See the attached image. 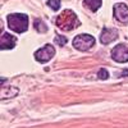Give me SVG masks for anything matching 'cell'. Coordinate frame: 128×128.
<instances>
[{
	"label": "cell",
	"mask_w": 128,
	"mask_h": 128,
	"mask_svg": "<svg viewBox=\"0 0 128 128\" xmlns=\"http://www.w3.org/2000/svg\"><path fill=\"white\" fill-rule=\"evenodd\" d=\"M80 24H81V22L77 18L76 13L69 9L63 10L59 14V17L56 18V26L62 31H72L74 28H77Z\"/></svg>",
	"instance_id": "obj_1"
},
{
	"label": "cell",
	"mask_w": 128,
	"mask_h": 128,
	"mask_svg": "<svg viewBox=\"0 0 128 128\" xmlns=\"http://www.w3.org/2000/svg\"><path fill=\"white\" fill-rule=\"evenodd\" d=\"M8 20V27L17 32V34H22L26 32L28 28V17L26 14H20V13H13L9 14L6 17Z\"/></svg>",
	"instance_id": "obj_2"
},
{
	"label": "cell",
	"mask_w": 128,
	"mask_h": 128,
	"mask_svg": "<svg viewBox=\"0 0 128 128\" xmlns=\"http://www.w3.org/2000/svg\"><path fill=\"white\" fill-rule=\"evenodd\" d=\"M94 45H95V38L91 35L82 34V35L76 36L73 40V46L78 50H81V51H87Z\"/></svg>",
	"instance_id": "obj_3"
},
{
	"label": "cell",
	"mask_w": 128,
	"mask_h": 128,
	"mask_svg": "<svg viewBox=\"0 0 128 128\" xmlns=\"http://www.w3.org/2000/svg\"><path fill=\"white\" fill-rule=\"evenodd\" d=\"M112 58L118 63H127L128 62V45L119 44L112 50Z\"/></svg>",
	"instance_id": "obj_4"
},
{
	"label": "cell",
	"mask_w": 128,
	"mask_h": 128,
	"mask_svg": "<svg viewBox=\"0 0 128 128\" xmlns=\"http://www.w3.org/2000/svg\"><path fill=\"white\" fill-rule=\"evenodd\" d=\"M55 55V49L52 48L51 45H45L42 49H40V50H37L36 52H35V58H36V60L37 62H40V63H46V62H49L52 56Z\"/></svg>",
	"instance_id": "obj_5"
},
{
	"label": "cell",
	"mask_w": 128,
	"mask_h": 128,
	"mask_svg": "<svg viewBox=\"0 0 128 128\" xmlns=\"http://www.w3.org/2000/svg\"><path fill=\"white\" fill-rule=\"evenodd\" d=\"M114 17L122 24H128V6L123 3L114 5Z\"/></svg>",
	"instance_id": "obj_6"
},
{
	"label": "cell",
	"mask_w": 128,
	"mask_h": 128,
	"mask_svg": "<svg viewBox=\"0 0 128 128\" xmlns=\"http://www.w3.org/2000/svg\"><path fill=\"white\" fill-rule=\"evenodd\" d=\"M116 38H118V31H116V28H104L100 35V41L104 45L110 44V42L115 41Z\"/></svg>",
	"instance_id": "obj_7"
},
{
	"label": "cell",
	"mask_w": 128,
	"mask_h": 128,
	"mask_svg": "<svg viewBox=\"0 0 128 128\" xmlns=\"http://www.w3.org/2000/svg\"><path fill=\"white\" fill-rule=\"evenodd\" d=\"M17 44V38L9 34H3L2 38H0V46H2V50H10L13 49Z\"/></svg>",
	"instance_id": "obj_8"
},
{
	"label": "cell",
	"mask_w": 128,
	"mask_h": 128,
	"mask_svg": "<svg viewBox=\"0 0 128 128\" xmlns=\"http://www.w3.org/2000/svg\"><path fill=\"white\" fill-rule=\"evenodd\" d=\"M83 3L86 6H88L92 12H96L101 6V0H83Z\"/></svg>",
	"instance_id": "obj_9"
},
{
	"label": "cell",
	"mask_w": 128,
	"mask_h": 128,
	"mask_svg": "<svg viewBox=\"0 0 128 128\" xmlns=\"http://www.w3.org/2000/svg\"><path fill=\"white\" fill-rule=\"evenodd\" d=\"M35 28H36L37 32H40V34H45V32L48 31L46 24L42 22L41 19H36V20H35Z\"/></svg>",
	"instance_id": "obj_10"
},
{
	"label": "cell",
	"mask_w": 128,
	"mask_h": 128,
	"mask_svg": "<svg viewBox=\"0 0 128 128\" xmlns=\"http://www.w3.org/2000/svg\"><path fill=\"white\" fill-rule=\"evenodd\" d=\"M48 4L52 8V10H58L60 8V2L59 0H48Z\"/></svg>",
	"instance_id": "obj_11"
},
{
	"label": "cell",
	"mask_w": 128,
	"mask_h": 128,
	"mask_svg": "<svg viewBox=\"0 0 128 128\" xmlns=\"http://www.w3.org/2000/svg\"><path fill=\"white\" fill-rule=\"evenodd\" d=\"M55 44L59 45V46H64L67 44V38L64 37V36H56L55 37Z\"/></svg>",
	"instance_id": "obj_12"
},
{
	"label": "cell",
	"mask_w": 128,
	"mask_h": 128,
	"mask_svg": "<svg viewBox=\"0 0 128 128\" xmlns=\"http://www.w3.org/2000/svg\"><path fill=\"white\" fill-rule=\"evenodd\" d=\"M98 76H99L100 80H108L109 73H108V70H106V69H100V72H99Z\"/></svg>",
	"instance_id": "obj_13"
},
{
	"label": "cell",
	"mask_w": 128,
	"mask_h": 128,
	"mask_svg": "<svg viewBox=\"0 0 128 128\" xmlns=\"http://www.w3.org/2000/svg\"><path fill=\"white\" fill-rule=\"evenodd\" d=\"M126 74H128V70H124V72L122 73V76H126Z\"/></svg>",
	"instance_id": "obj_14"
}]
</instances>
